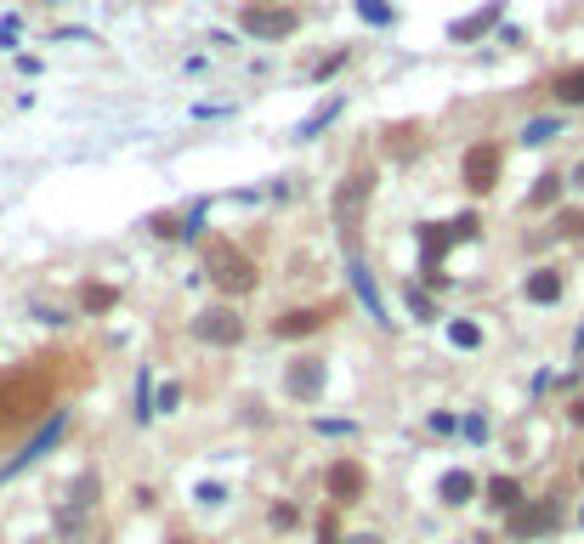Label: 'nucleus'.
I'll return each instance as SVG.
<instances>
[{
    "mask_svg": "<svg viewBox=\"0 0 584 544\" xmlns=\"http://www.w3.org/2000/svg\"><path fill=\"white\" fill-rule=\"evenodd\" d=\"M52 409V375L45 369H12L0 375V431H23Z\"/></svg>",
    "mask_w": 584,
    "mask_h": 544,
    "instance_id": "1",
    "label": "nucleus"
},
{
    "mask_svg": "<svg viewBox=\"0 0 584 544\" xmlns=\"http://www.w3.org/2000/svg\"><path fill=\"white\" fill-rule=\"evenodd\" d=\"M205 272H210V284H216L227 301L233 295H250L256 284H261V272H256V261L244 256V250H233V244H210V256H205Z\"/></svg>",
    "mask_w": 584,
    "mask_h": 544,
    "instance_id": "2",
    "label": "nucleus"
},
{
    "mask_svg": "<svg viewBox=\"0 0 584 544\" xmlns=\"http://www.w3.org/2000/svg\"><path fill=\"white\" fill-rule=\"evenodd\" d=\"M476 239V215H459V222H432V227H420V272H426V284H442V272H437V261L454 250V244H466Z\"/></svg>",
    "mask_w": 584,
    "mask_h": 544,
    "instance_id": "3",
    "label": "nucleus"
},
{
    "mask_svg": "<svg viewBox=\"0 0 584 544\" xmlns=\"http://www.w3.org/2000/svg\"><path fill=\"white\" fill-rule=\"evenodd\" d=\"M369 193H375V170H346V182L335 188V222H341V244L346 250H358V215L369 205Z\"/></svg>",
    "mask_w": 584,
    "mask_h": 544,
    "instance_id": "4",
    "label": "nucleus"
},
{
    "mask_svg": "<svg viewBox=\"0 0 584 544\" xmlns=\"http://www.w3.org/2000/svg\"><path fill=\"white\" fill-rule=\"evenodd\" d=\"M556 527H562V505H556V499H522V505L511 510V516H505V533L522 539V544H528V539H545V533H556Z\"/></svg>",
    "mask_w": 584,
    "mask_h": 544,
    "instance_id": "5",
    "label": "nucleus"
},
{
    "mask_svg": "<svg viewBox=\"0 0 584 544\" xmlns=\"http://www.w3.org/2000/svg\"><path fill=\"white\" fill-rule=\"evenodd\" d=\"M335 318H341V301H329V306H296V313L272 318V340H306V335L329 329Z\"/></svg>",
    "mask_w": 584,
    "mask_h": 544,
    "instance_id": "6",
    "label": "nucleus"
},
{
    "mask_svg": "<svg viewBox=\"0 0 584 544\" xmlns=\"http://www.w3.org/2000/svg\"><path fill=\"white\" fill-rule=\"evenodd\" d=\"M193 340H205V346H239L244 318L233 313V306H205V313L193 318Z\"/></svg>",
    "mask_w": 584,
    "mask_h": 544,
    "instance_id": "7",
    "label": "nucleus"
},
{
    "mask_svg": "<svg viewBox=\"0 0 584 544\" xmlns=\"http://www.w3.org/2000/svg\"><path fill=\"white\" fill-rule=\"evenodd\" d=\"M324 386H329L324 357H296V363L284 369V392L296 402H318V397H324Z\"/></svg>",
    "mask_w": 584,
    "mask_h": 544,
    "instance_id": "8",
    "label": "nucleus"
},
{
    "mask_svg": "<svg viewBox=\"0 0 584 544\" xmlns=\"http://www.w3.org/2000/svg\"><path fill=\"white\" fill-rule=\"evenodd\" d=\"M97 499H102V476H97V471H85V476L69 488V505L57 510V527H63V533H80V522L91 516V510H97Z\"/></svg>",
    "mask_w": 584,
    "mask_h": 544,
    "instance_id": "9",
    "label": "nucleus"
},
{
    "mask_svg": "<svg viewBox=\"0 0 584 544\" xmlns=\"http://www.w3.org/2000/svg\"><path fill=\"white\" fill-rule=\"evenodd\" d=\"M324 488H329V499L335 505H358L363 493H369V471L358 459H335L329 465V476H324Z\"/></svg>",
    "mask_w": 584,
    "mask_h": 544,
    "instance_id": "10",
    "label": "nucleus"
},
{
    "mask_svg": "<svg viewBox=\"0 0 584 544\" xmlns=\"http://www.w3.org/2000/svg\"><path fill=\"white\" fill-rule=\"evenodd\" d=\"M244 28H250L256 40H279V35H296V12H279V6H244Z\"/></svg>",
    "mask_w": 584,
    "mask_h": 544,
    "instance_id": "11",
    "label": "nucleus"
},
{
    "mask_svg": "<svg viewBox=\"0 0 584 544\" xmlns=\"http://www.w3.org/2000/svg\"><path fill=\"white\" fill-rule=\"evenodd\" d=\"M499 182V148L494 142H476L471 153H466V188L471 193H488Z\"/></svg>",
    "mask_w": 584,
    "mask_h": 544,
    "instance_id": "12",
    "label": "nucleus"
},
{
    "mask_svg": "<svg viewBox=\"0 0 584 544\" xmlns=\"http://www.w3.org/2000/svg\"><path fill=\"white\" fill-rule=\"evenodd\" d=\"M522 295H528L533 306H556L562 301V272L556 267H533L528 284H522Z\"/></svg>",
    "mask_w": 584,
    "mask_h": 544,
    "instance_id": "13",
    "label": "nucleus"
},
{
    "mask_svg": "<svg viewBox=\"0 0 584 544\" xmlns=\"http://www.w3.org/2000/svg\"><path fill=\"white\" fill-rule=\"evenodd\" d=\"M437 499L442 505H471L476 499V476L471 471H449V476L437 482Z\"/></svg>",
    "mask_w": 584,
    "mask_h": 544,
    "instance_id": "14",
    "label": "nucleus"
},
{
    "mask_svg": "<svg viewBox=\"0 0 584 544\" xmlns=\"http://www.w3.org/2000/svg\"><path fill=\"white\" fill-rule=\"evenodd\" d=\"M550 91H556V102L584 108V63H579V69H567V74H556V80H550Z\"/></svg>",
    "mask_w": 584,
    "mask_h": 544,
    "instance_id": "15",
    "label": "nucleus"
},
{
    "mask_svg": "<svg viewBox=\"0 0 584 544\" xmlns=\"http://www.w3.org/2000/svg\"><path fill=\"white\" fill-rule=\"evenodd\" d=\"M488 505L511 516V510L522 505V482H516V476H494V482H488Z\"/></svg>",
    "mask_w": 584,
    "mask_h": 544,
    "instance_id": "16",
    "label": "nucleus"
},
{
    "mask_svg": "<svg viewBox=\"0 0 584 544\" xmlns=\"http://www.w3.org/2000/svg\"><path fill=\"white\" fill-rule=\"evenodd\" d=\"M114 306H119V289L114 284H85L80 289V313L97 318V313H114Z\"/></svg>",
    "mask_w": 584,
    "mask_h": 544,
    "instance_id": "17",
    "label": "nucleus"
},
{
    "mask_svg": "<svg viewBox=\"0 0 584 544\" xmlns=\"http://www.w3.org/2000/svg\"><path fill=\"white\" fill-rule=\"evenodd\" d=\"M499 23V6H483L476 18H466V23H454V40H476V35H488V28Z\"/></svg>",
    "mask_w": 584,
    "mask_h": 544,
    "instance_id": "18",
    "label": "nucleus"
},
{
    "mask_svg": "<svg viewBox=\"0 0 584 544\" xmlns=\"http://www.w3.org/2000/svg\"><path fill=\"white\" fill-rule=\"evenodd\" d=\"M556 193H562V176H539V188L528 193V205L539 210V205H556Z\"/></svg>",
    "mask_w": 584,
    "mask_h": 544,
    "instance_id": "19",
    "label": "nucleus"
},
{
    "mask_svg": "<svg viewBox=\"0 0 584 544\" xmlns=\"http://www.w3.org/2000/svg\"><path fill=\"white\" fill-rule=\"evenodd\" d=\"M550 136H556V119H533V126L522 131V142H533V148H539V142H550Z\"/></svg>",
    "mask_w": 584,
    "mask_h": 544,
    "instance_id": "20",
    "label": "nucleus"
},
{
    "mask_svg": "<svg viewBox=\"0 0 584 544\" xmlns=\"http://www.w3.org/2000/svg\"><path fill=\"white\" fill-rule=\"evenodd\" d=\"M449 340H454V346H483V329H476V323H454Z\"/></svg>",
    "mask_w": 584,
    "mask_h": 544,
    "instance_id": "21",
    "label": "nucleus"
},
{
    "mask_svg": "<svg viewBox=\"0 0 584 544\" xmlns=\"http://www.w3.org/2000/svg\"><path fill=\"white\" fill-rule=\"evenodd\" d=\"M562 239H584V210H562Z\"/></svg>",
    "mask_w": 584,
    "mask_h": 544,
    "instance_id": "22",
    "label": "nucleus"
},
{
    "mask_svg": "<svg viewBox=\"0 0 584 544\" xmlns=\"http://www.w3.org/2000/svg\"><path fill=\"white\" fill-rule=\"evenodd\" d=\"M267 522L279 527V533H289V527H296V505H272V510H267Z\"/></svg>",
    "mask_w": 584,
    "mask_h": 544,
    "instance_id": "23",
    "label": "nucleus"
},
{
    "mask_svg": "<svg viewBox=\"0 0 584 544\" xmlns=\"http://www.w3.org/2000/svg\"><path fill=\"white\" fill-rule=\"evenodd\" d=\"M358 12H363V18H369V23H392V12H386V6H380V0H363V6H358Z\"/></svg>",
    "mask_w": 584,
    "mask_h": 544,
    "instance_id": "24",
    "label": "nucleus"
},
{
    "mask_svg": "<svg viewBox=\"0 0 584 544\" xmlns=\"http://www.w3.org/2000/svg\"><path fill=\"white\" fill-rule=\"evenodd\" d=\"M409 313H414V318H432V301H426V295L414 289V284H409Z\"/></svg>",
    "mask_w": 584,
    "mask_h": 544,
    "instance_id": "25",
    "label": "nucleus"
},
{
    "mask_svg": "<svg viewBox=\"0 0 584 544\" xmlns=\"http://www.w3.org/2000/svg\"><path fill=\"white\" fill-rule=\"evenodd\" d=\"M318 544H341V527H335V516L318 522Z\"/></svg>",
    "mask_w": 584,
    "mask_h": 544,
    "instance_id": "26",
    "label": "nucleus"
},
{
    "mask_svg": "<svg viewBox=\"0 0 584 544\" xmlns=\"http://www.w3.org/2000/svg\"><path fill=\"white\" fill-rule=\"evenodd\" d=\"M346 544H380V539H375V533H352Z\"/></svg>",
    "mask_w": 584,
    "mask_h": 544,
    "instance_id": "27",
    "label": "nucleus"
},
{
    "mask_svg": "<svg viewBox=\"0 0 584 544\" xmlns=\"http://www.w3.org/2000/svg\"><path fill=\"white\" fill-rule=\"evenodd\" d=\"M573 426H584V402H573Z\"/></svg>",
    "mask_w": 584,
    "mask_h": 544,
    "instance_id": "28",
    "label": "nucleus"
},
{
    "mask_svg": "<svg viewBox=\"0 0 584 544\" xmlns=\"http://www.w3.org/2000/svg\"><path fill=\"white\" fill-rule=\"evenodd\" d=\"M573 188H584V159H579V170H573Z\"/></svg>",
    "mask_w": 584,
    "mask_h": 544,
    "instance_id": "29",
    "label": "nucleus"
},
{
    "mask_svg": "<svg viewBox=\"0 0 584 544\" xmlns=\"http://www.w3.org/2000/svg\"><path fill=\"white\" fill-rule=\"evenodd\" d=\"M165 544H188V539H165Z\"/></svg>",
    "mask_w": 584,
    "mask_h": 544,
    "instance_id": "30",
    "label": "nucleus"
},
{
    "mask_svg": "<svg viewBox=\"0 0 584 544\" xmlns=\"http://www.w3.org/2000/svg\"><path fill=\"white\" fill-rule=\"evenodd\" d=\"M579 476H584V459H579Z\"/></svg>",
    "mask_w": 584,
    "mask_h": 544,
    "instance_id": "31",
    "label": "nucleus"
},
{
    "mask_svg": "<svg viewBox=\"0 0 584 544\" xmlns=\"http://www.w3.org/2000/svg\"><path fill=\"white\" fill-rule=\"evenodd\" d=\"M579 522H584V516H579Z\"/></svg>",
    "mask_w": 584,
    "mask_h": 544,
    "instance_id": "32",
    "label": "nucleus"
}]
</instances>
